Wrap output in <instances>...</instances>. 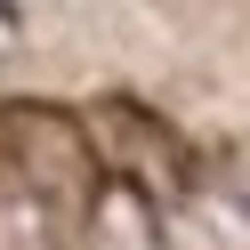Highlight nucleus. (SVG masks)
<instances>
[{"label":"nucleus","mask_w":250,"mask_h":250,"mask_svg":"<svg viewBox=\"0 0 250 250\" xmlns=\"http://www.w3.org/2000/svg\"><path fill=\"white\" fill-rule=\"evenodd\" d=\"M81 250H178V234L153 210L137 169H97V186L81 202Z\"/></svg>","instance_id":"1"},{"label":"nucleus","mask_w":250,"mask_h":250,"mask_svg":"<svg viewBox=\"0 0 250 250\" xmlns=\"http://www.w3.org/2000/svg\"><path fill=\"white\" fill-rule=\"evenodd\" d=\"M8 24H17V17H8V0H0V49H8Z\"/></svg>","instance_id":"2"}]
</instances>
